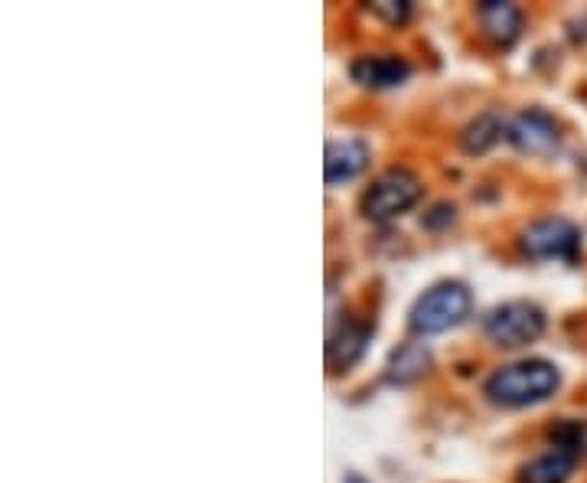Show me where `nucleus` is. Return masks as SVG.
Instances as JSON below:
<instances>
[{
	"mask_svg": "<svg viewBox=\"0 0 587 483\" xmlns=\"http://www.w3.org/2000/svg\"><path fill=\"white\" fill-rule=\"evenodd\" d=\"M558 383L561 376L548 359H523V363L496 369L489 376L487 395L496 405L523 408V405H536V402H545L548 395H555Z\"/></svg>",
	"mask_w": 587,
	"mask_h": 483,
	"instance_id": "1",
	"label": "nucleus"
},
{
	"mask_svg": "<svg viewBox=\"0 0 587 483\" xmlns=\"http://www.w3.org/2000/svg\"><path fill=\"white\" fill-rule=\"evenodd\" d=\"M470 307H474V297H470L467 285H460V282H440V285L425 290L415 300V307H411V331L425 334V337L428 334H444V331L464 324L467 314H470Z\"/></svg>",
	"mask_w": 587,
	"mask_h": 483,
	"instance_id": "2",
	"label": "nucleus"
},
{
	"mask_svg": "<svg viewBox=\"0 0 587 483\" xmlns=\"http://www.w3.org/2000/svg\"><path fill=\"white\" fill-rule=\"evenodd\" d=\"M418 199H421V180L405 167H391L362 194L359 206H362L366 219L389 223L395 216H401L405 209H411Z\"/></svg>",
	"mask_w": 587,
	"mask_h": 483,
	"instance_id": "3",
	"label": "nucleus"
},
{
	"mask_svg": "<svg viewBox=\"0 0 587 483\" xmlns=\"http://www.w3.org/2000/svg\"><path fill=\"white\" fill-rule=\"evenodd\" d=\"M541 334H545V314L533 300H509L487 317V337L506 349L536 343Z\"/></svg>",
	"mask_w": 587,
	"mask_h": 483,
	"instance_id": "4",
	"label": "nucleus"
},
{
	"mask_svg": "<svg viewBox=\"0 0 587 483\" xmlns=\"http://www.w3.org/2000/svg\"><path fill=\"white\" fill-rule=\"evenodd\" d=\"M523 248L529 258H558V262H578L581 255V229L568 219H538L523 233Z\"/></svg>",
	"mask_w": 587,
	"mask_h": 483,
	"instance_id": "5",
	"label": "nucleus"
},
{
	"mask_svg": "<svg viewBox=\"0 0 587 483\" xmlns=\"http://www.w3.org/2000/svg\"><path fill=\"white\" fill-rule=\"evenodd\" d=\"M506 141L519 147L523 154L545 157L561 145V128L548 111L529 108V111H519V115L506 118Z\"/></svg>",
	"mask_w": 587,
	"mask_h": 483,
	"instance_id": "6",
	"label": "nucleus"
},
{
	"mask_svg": "<svg viewBox=\"0 0 587 483\" xmlns=\"http://www.w3.org/2000/svg\"><path fill=\"white\" fill-rule=\"evenodd\" d=\"M369 164V147L356 138H342V141H327V154H324V177L330 187L346 184L352 177H359Z\"/></svg>",
	"mask_w": 587,
	"mask_h": 483,
	"instance_id": "7",
	"label": "nucleus"
},
{
	"mask_svg": "<svg viewBox=\"0 0 587 483\" xmlns=\"http://www.w3.org/2000/svg\"><path fill=\"white\" fill-rule=\"evenodd\" d=\"M352 79L366 89H391V86H401L408 76H411V66L401 59V56H389V52H379V56H362L352 62Z\"/></svg>",
	"mask_w": 587,
	"mask_h": 483,
	"instance_id": "8",
	"label": "nucleus"
},
{
	"mask_svg": "<svg viewBox=\"0 0 587 483\" xmlns=\"http://www.w3.org/2000/svg\"><path fill=\"white\" fill-rule=\"evenodd\" d=\"M369 337H372V327L369 324H356V321H346L342 331H334L330 343H327V363H330V369L334 373L349 369L366 353Z\"/></svg>",
	"mask_w": 587,
	"mask_h": 483,
	"instance_id": "9",
	"label": "nucleus"
},
{
	"mask_svg": "<svg viewBox=\"0 0 587 483\" xmlns=\"http://www.w3.org/2000/svg\"><path fill=\"white\" fill-rule=\"evenodd\" d=\"M480 23L487 30L489 40H496L499 47H513L523 33V13L519 7L506 3V0H487L480 3Z\"/></svg>",
	"mask_w": 587,
	"mask_h": 483,
	"instance_id": "10",
	"label": "nucleus"
},
{
	"mask_svg": "<svg viewBox=\"0 0 587 483\" xmlns=\"http://www.w3.org/2000/svg\"><path fill=\"white\" fill-rule=\"evenodd\" d=\"M428 369H431V349L425 343H405L391 353L386 379L395 386H408V383L421 379Z\"/></svg>",
	"mask_w": 587,
	"mask_h": 483,
	"instance_id": "11",
	"label": "nucleus"
},
{
	"mask_svg": "<svg viewBox=\"0 0 587 483\" xmlns=\"http://www.w3.org/2000/svg\"><path fill=\"white\" fill-rule=\"evenodd\" d=\"M575 457L565 454V451H548L536 461H529L523 471H519V483H565L575 474Z\"/></svg>",
	"mask_w": 587,
	"mask_h": 483,
	"instance_id": "12",
	"label": "nucleus"
},
{
	"mask_svg": "<svg viewBox=\"0 0 587 483\" xmlns=\"http://www.w3.org/2000/svg\"><path fill=\"white\" fill-rule=\"evenodd\" d=\"M506 135V118L499 111H484L480 118H474L467 128H464V150L467 154H484L489 147L496 145L499 138Z\"/></svg>",
	"mask_w": 587,
	"mask_h": 483,
	"instance_id": "13",
	"label": "nucleus"
},
{
	"mask_svg": "<svg viewBox=\"0 0 587 483\" xmlns=\"http://www.w3.org/2000/svg\"><path fill=\"white\" fill-rule=\"evenodd\" d=\"M551 447L555 451H565V454H571L575 461H581L587 454V422L581 418H565V422H558L551 432Z\"/></svg>",
	"mask_w": 587,
	"mask_h": 483,
	"instance_id": "14",
	"label": "nucleus"
},
{
	"mask_svg": "<svg viewBox=\"0 0 587 483\" xmlns=\"http://www.w3.org/2000/svg\"><path fill=\"white\" fill-rule=\"evenodd\" d=\"M372 13L398 27V23H405L411 17V3H405V0H379V3H372Z\"/></svg>",
	"mask_w": 587,
	"mask_h": 483,
	"instance_id": "15",
	"label": "nucleus"
},
{
	"mask_svg": "<svg viewBox=\"0 0 587 483\" xmlns=\"http://www.w3.org/2000/svg\"><path fill=\"white\" fill-rule=\"evenodd\" d=\"M454 223V206H447V203H440V206H435L428 216H425V226L428 229H440V226H450Z\"/></svg>",
	"mask_w": 587,
	"mask_h": 483,
	"instance_id": "16",
	"label": "nucleus"
}]
</instances>
